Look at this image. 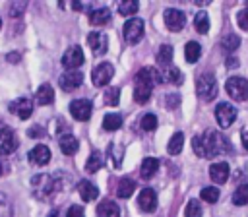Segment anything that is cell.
<instances>
[{
	"instance_id": "cell-8",
	"label": "cell",
	"mask_w": 248,
	"mask_h": 217,
	"mask_svg": "<svg viewBox=\"0 0 248 217\" xmlns=\"http://www.w3.org/2000/svg\"><path fill=\"white\" fill-rule=\"evenodd\" d=\"M17 145H19V141H17L16 132L8 126H2L0 128V157L14 153L17 149Z\"/></svg>"
},
{
	"instance_id": "cell-43",
	"label": "cell",
	"mask_w": 248,
	"mask_h": 217,
	"mask_svg": "<svg viewBox=\"0 0 248 217\" xmlns=\"http://www.w3.org/2000/svg\"><path fill=\"white\" fill-rule=\"evenodd\" d=\"M165 105H167L169 108H176V107L180 105V95H176V93H169L167 99H165Z\"/></svg>"
},
{
	"instance_id": "cell-13",
	"label": "cell",
	"mask_w": 248,
	"mask_h": 217,
	"mask_svg": "<svg viewBox=\"0 0 248 217\" xmlns=\"http://www.w3.org/2000/svg\"><path fill=\"white\" fill-rule=\"evenodd\" d=\"M81 83H83V74L78 72V70H68V72H64V74L60 76V79H58V85H60L64 91H74V89H78Z\"/></svg>"
},
{
	"instance_id": "cell-31",
	"label": "cell",
	"mask_w": 248,
	"mask_h": 217,
	"mask_svg": "<svg viewBox=\"0 0 248 217\" xmlns=\"http://www.w3.org/2000/svg\"><path fill=\"white\" fill-rule=\"evenodd\" d=\"M103 153L101 151H93L91 155H89V159H87V163H85V170L87 172H97L101 167H103Z\"/></svg>"
},
{
	"instance_id": "cell-4",
	"label": "cell",
	"mask_w": 248,
	"mask_h": 217,
	"mask_svg": "<svg viewBox=\"0 0 248 217\" xmlns=\"http://www.w3.org/2000/svg\"><path fill=\"white\" fill-rule=\"evenodd\" d=\"M196 91L200 95V99L203 101H213L215 95H217V79L211 72H205L202 74L198 79H196Z\"/></svg>"
},
{
	"instance_id": "cell-47",
	"label": "cell",
	"mask_w": 248,
	"mask_h": 217,
	"mask_svg": "<svg viewBox=\"0 0 248 217\" xmlns=\"http://www.w3.org/2000/svg\"><path fill=\"white\" fill-rule=\"evenodd\" d=\"M240 140H242V145H244V149L248 151V128H244V130L240 132Z\"/></svg>"
},
{
	"instance_id": "cell-51",
	"label": "cell",
	"mask_w": 248,
	"mask_h": 217,
	"mask_svg": "<svg viewBox=\"0 0 248 217\" xmlns=\"http://www.w3.org/2000/svg\"><path fill=\"white\" fill-rule=\"evenodd\" d=\"M0 29H2V19H0Z\"/></svg>"
},
{
	"instance_id": "cell-22",
	"label": "cell",
	"mask_w": 248,
	"mask_h": 217,
	"mask_svg": "<svg viewBox=\"0 0 248 217\" xmlns=\"http://www.w3.org/2000/svg\"><path fill=\"white\" fill-rule=\"evenodd\" d=\"M159 74H161V81H170V83H174V85H180L182 79H184L182 72H180L176 66H167L165 72H159Z\"/></svg>"
},
{
	"instance_id": "cell-24",
	"label": "cell",
	"mask_w": 248,
	"mask_h": 217,
	"mask_svg": "<svg viewBox=\"0 0 248 217\" xmlns=\"http://www.w3.org/2000/svg\"><path fill=\"white\" fill-rule=\"evenodd\" d=\"M97 213L101 217H120V207L110 200H103L97 207Z\"/></svg>"
},
{
	"instance_id": "cell-39",
	"label": "cell",
	"mask_w": 248,
	"mask_h": 217,
	"mask_svg": "<svg viewBox=\"0 0 248 217\" xmlns=\"http://www.w3.org/2000/svg\"><path fill=\"white\" fill-rule=\"evenodd\" d=\"M140 124H141V128H143L145 132H151V130H155V128H157V116H155V114H151V112H147V114H143V116H141Z\"/></svg>"
},
{
	"instance_id": "cell-25",
	"label": "cell",
	"mask_w": 248,
	"mask_h": 217,
	"mask_svg": "<svg viewBox=\"0 0 248 217\" xmlns=\"http://www.w3.org/2000/svg\"><path fill=\"white\" fill-rule=\"evenodd\" d=\"M134 190H136V182H134L132 178L124 176V178H120V180H118L116 196H118V198H130V196L134 194Z\"/></svg>"
},
{
	"instance_id": "cell-36",
	"label": "cell",
	"mask_w": 248,
	"mask_h": 217,
	"mask_svg": "<svg viewBox=\"0 0 248 217\" xmlns=\"http://www.w3.org/2000/svg\"><path fill=\"white\" fill-rule=\"evenodd\" d=\"M122 155H124V147L122 145H114V143L108 145V157L112 159V165L116 169L122 165Z\"/></svg>"
},
{
	"instance_id": "cell-40",
	"label": "cell",
	"mask_w": 248,
	"mask_h": 217,
	"mask_svg": "<svg viewBox=\"0 0 248 217\" xmlns=\"http://www.w3.org/2000/svg\"><path fill=\"white\" fill-rule=\"evenodd\" d=\"M186 217H202V205L198 200H190L186 203Z\"/></svg>"
},
{
	"instance_id": "cell-44",
	"label": "cell",
	"mask_w": 248,
	"mask_h": 217,
	"mask_svg": "<svg viewBox=\"0 0 248 217\" xmlns=\"http://www.w3.org/2000/svg\"><path fill=\"white\" fill-rule=\"evenodd\" d=\"M66 217H85L83 207L81 205H70L68 211H66Z\"/></svg>"
},
{
	"instance_id": "cell-28",
	"label": "cell",
	"mask_w": 248,
	"mask_h": 217,
	"mask_svg": "<svg viewBox=\"0 0 248 217\" xmlns=\"http://www.w3.org/2000/svg\"><path fill=\"white\" fill-rule=\"evenodd\" d=\"M122 126V116L118 114V112H108V114H105V118H103V128L107 130V132H114V130H118Z\"/></svg>"
},
{
	"instance_id": "cell-38",
	"label": "cell",
	"mask_w": 248,
	"mask_h": 217,
	"mask_svg": "<svg viewBox=\"0 0 248 217\" xmlns=\"http://www.w3.org/2000/svg\"><path fill=\"white\" fill-rule=\"evenodd\" d=\"M120 101V89L118 87H108L105 91V103L110 105V107H116Z\"/></svg>"
},
{
	"instance_id": "cell-21",
	"label": "cell",
	"mask_w": 248,
	"mask_h": 217,
	"mask_svg": "<svg viewBox=\"0 0 248 217\" xmlns=\"http://www.w3.org/2000/svg\"><path fill=\"white\" fill-rule=\"evenodd\" d=\"M58 145H60V151H62L64 155H74V153L78 151V147H79V141H78L72 134H66V136L60 138Z\"/></svg>"
},
{
	"instance_id": "cell-12",
	"label": "cell",
	"mask_w": 248,
	"mask_h": 217,
	"mask_svg": "<svg viewBox=\"0 0 248 217\" xmlns=\"http://www.w3.org/2000/svg\"><path fill=\"white\" fill-rule=\"evenodd\" d=\"M165 25L170 29V31H180L184 25H186V16L184 12L176 10V8H167L165 10Z\"/></svg>"
},
{
	"instance_id": "cell-50",
	"label": "cell",
	"mask_w": 248,
	"mask_h": 217,
	"mask_svg": "<svg viewBox=\"0 0 248 217\" xmlns=\"http://www.w3.org/2000/svg\"><path fill=\"white\" fill-rule=\"evenodd\" d=\"M39 134L43 136V130H37V128H31L29 130V136H39Z\"/></svg>"
},
{
	"instance_id": "cell-18",
	"label": "cell",
	"mask_w": 248,
	"mask_h": 217,
	"mask_svg": "<svg viewBox=\"0 0 248 217\" xmlns=\"http://www.w3.org/2000/svg\"><path fill=\"white\" fill-rule=\"evenodd\" d=\"M229 172H231V169H229V165H227L225 161L213 163V165L209 167V178H211L215 184H225V182L229 180Z\"/></svg>"
},
{
	"instance_id": "cell-41",
	"label": "cell",
	"mask_w": 248,
	"mask_h": 217,
	"mask_svg": "<svg viewBox=\"0 0 248 217\" xmlns=\"http://www.w3.org/2000/svg\"><path fill=\"white\" fill-rule=\"evenodd\" d=\"M0 217H12V203L4 194H0Z\"/></svg>"
},
{
	"instance_id": "cell-9",
	"label": "cell",
	"mask_w": 248,
	"mask_h": 217,
	"mask_svg": "<svg viewBox=\"0 0 248 217\" xmlns=\"http://www.w3.org/2000/svg\"><path fill=\"white\" fill-rule=\"evenodd\" d=\"M91 110H93V105L89 99H74L70 103V114L79 120V122H85L91 118Z\"/></svg>"
},
{
	"instance_id": "cell-5",
	"label": "cell",
	"mask_w": 248,
	"mask_h": 217,
	"mask_svg": "<svg viewBox=\"0 0 248 217\" xmlns=\"http://www.w3.org/2000/svg\"><path fill=\"white\" fill-rule=\"evenodd\" d=\"M225 89L234 101H246L248 99V79H244L240 76L229 78L225 83Z\"/></svg>"
},
{
	"instance_id": "cell-32",
	"label": "cell",
	"mask_w": 248,
	"mask_h": 217,
	"mask_svg": "<svg viewBox=\"0 0 248 217\" xmlns=\"http://www.w3.org/2000/svg\"><path fill=\"white\" fill-rule=\"evenodd\" d=\"M140 10V2L138 0H126L118 4V14L120 16H134Z\"/></svg>"
},
{
	"instance_id": "cell-26",
	"label": "cell",
	"mask_w": 248,
	"mask_h": 217,
	"mask_svg": "<svg viewBox=\"0 0 248 217\" xmlns=\"http://www.w3.org/2000/svg\"><path fill=\"white\" fill-rule=\"evenodd\" d=\"M108 19H110V10L108 8H97L89 14V23L91 25H105V23H108Z\"/></svg>"
},
{
	"instance_id": "cell-20",
	"label": "cell",
	"mask_w": 248,
	"mask_h": 217,
	"mask_svg": "<svg viewBox=\"0 0 248 217\" xmlns=\"http://www.w3.org/2000/svg\"><path fill=\"white\" fill-rule=\"evenodd\" d=\"M157 169H159V161L155 157H145L141 161V167H140V176L145 178V180H149V178L155 176Z\"/></svg>"
},
{
	"instance_id": "cell-37",
	"label": "cell",
	"mask_w": 248,
	"mask_h": 217,
	"mask_svg": "<svg viewBox=\"0 0 248 217\" xmlns=\"http://www.w3.org/2000/svg\"><path fill=\"white\" fill-rule=\"evenodd\" d=\"M200 196H202L203 202L215 203V202L219 200V188H215V186H203L202 192H200Z\"/></svg>"
},
{
	"instance_id": "cell-19",
	"label": "cell",
	"mask_w": 248,
	"mask_h": 217,
	"mask_svg": "<svg viewBox=\"0 0 248 217\" xmlns=\"http://www.w3.org/2000/svg\"><path fill=\"white\" fill-rule=\"evenodd\" d=\"M78 192H79L83 202H93L99 196V188L89 180H79L78 182Z\"/></svg>"
},
{
	"instance_id": "cell-3",
	"label": "cell",
	"mask_w": 248,
	"mask_h": 217,
	"mask_svg": "<svg viewBox=\"0 0 248 217\" xmlns=\"http://www.w3.org/2000/svg\"><path fill=\"white\" fill-rule=\"evenodd\" d=\"M31 188L39 200H48L60 190V176L58 174H37L31 180Z\"/></svg>"
},
{
	"instance_id": "cell-48",
	"label": "cell",
	"mask_w": 248,
	"mask_h": 217,
	"mask_svg": "<svg viewBox=\"0 0 248 217\" xmlns=\"http://www.w3.org/2000/svg\"><path fill=\"white\" fill-rule=\"evenodd\" d=\"M236 66H238V58L229 56V58H227V68H236Z\"/></svg>"
},
{
	"instance_id": "cell-27",
	"label": "cell",
	"mask_w": 248,
	"mask_h": 217,
	"mask_svg": "<svg viewBox=\"0 0 248 217\" xmlns=\"http://www.w3.org/2000/svg\"><path fill=\"white\" fill-rule=\"evenodd\" d=\"M184 56H186V60H188L190 64L198 62V58L202 56V46H200V43H196V41L186 43V46H184Z\"/></svg>"
},
{
	"instance_id": "cell-42",
	"label": "cell",
	"mask_w": 248,
	"mask_h": 217,
	"mask_svg": "<svg viewBox=\"0 0 248 217\" xmlns=\"http://www.w3.org/2000/svg\"><path fill=\"white\" fill-rule=\"evenodd\" d=\"M236 23H238L240 29L248 31V8H244V10H240V12L236 14Z\"/></svg>"
},
{
	"instance_id": "cell-23",
	"label": "cell",
	"mask_w": 248,
	"mask_h": 217,
	"mask_svg": "<svg viewBox=\"0 0 248 217\" xmlns=\"http://www.w3.org/2000/svg\"><path fill=\"white\" fill-rule=\"evenodd\" d=\"M35 101H37L39 105H50V103L54 101V89H52L48 83H43V85L37 89V93H35Z\"/></svg>"
},
{
	"instance_id": "cell-1",
	"label": "cell",
	"mask_w": 248,
	"mask_h": 217,
	"mask_svg": "<svg viewBox=\"0 0 248 217\" xmlns=\"http://www.w3.org/2000/svg\"><path fill=\"white\" fill-rule=\"evenodd\" d=\"M192 147H194L196 155L198 157H203V159H213V157H217V155H221V153H225V151L231 149L227 138L221 136L215 130H209L203 136H194Z\"/></svg>"
},
{
	"instance_id": "cell-14",
	"label": "cell",
	"mask_w": 248,
	"mask_h": 217,
	"mask_svg": "<svg viewBox=\"0 0 248 217\" xmlns=\"http://www.w3.org/2000/svg\"><path fill=\"white\" fill-rule=\"evenodd\" d=\"M10 112H14L17 118L25 120L33 114V101L29 97H19V99L10 103Z\"/></svg>"
},
{
	"instance_id": "cell-49",
	"label": "cell",
	"mask_w": 248,
	"mask_h": 217,
	"mask_svg": "<svg viewBox=\"0 0 248 217\" xmlns=\"http://www.w3.org/2000/svg\"><path fill=\"white\" fill-rule=\"evenodd\" d=\"M6 60H8V62H19V54H8Z\"/></svg>"
},
{
	"instance_id": "cell-11",
	"label": "cell",
	"mask_w": 248,
	"mask_h": 217,
	"mask_svg": "<svg viewBox=\"0 0 248 217\" xmlns=\"http://www.w3.org/2000/svg\"><path fill=\"white\" fill-rule=\"evenodd\" d=\"M83 60H85L83 50H81L78 45H74V46H70V48L64 52V56H62V66L68 68V70H76V68H79V66L83 64Z\"/></svg>"
},
{
	"instance_id": "cell-29",
	"label": "cell",
	"mask_w": 248,
	"mask_h": 217,
	"mask_svg": "<svg viewBox=\"0 0 248 217\" xmlns=\"http://www.w3.org/2000/svg\"><path fill=\"white\" fill-rule=\"evenodd\" d=\"M172 54H174V50H172L170 45H161V46L157 48V62L167 68V66H170V62H172Z\"/></svg>"
},
{
	"instance_id": "cell-33",
	"label": "cell",
	"mask_w": 248,
	"mask_h": 217,
	"mask_svg": "<svg viewBox=\"0 0 248 217\" xmlns=\"http://www.w3.org/2000/svg\"><path fill=\"white\" fill-rule=\"evenodd\" d=\"M238 45H240V37L234 33H229L221 39V48H225L227 52H232L234 48H238Z\"/></svg>"
},
{
	"instance_id": "cell-7",
	"label": "cell",
	"mask_w": 248,
	"mask_h": 217,
	"mask_svg": "<svg viewBox=\"0 0 248 217\" xmlns=\"http://www.w3.org/2000/svg\"><path fill=\"white\" fill-rule=\"evenodd\" d=\"M112 76H114L112 64H110V62H101V64H97V66L93 68V72H91V81H93L95 87H105V85H108V81H110Z\"/></svg>"
},
{
	"instance_id": "cell-30",
	"label": "cell",
	"mask_w": 248,
	"mask_h": 217,
	"mask_svg": "<svg viewBox=\"0 0 248 217\" xmlns=\"http://www.w3.org/2000/svg\"><path fill=\"white\" fill-rule=\"evenodd\" d=\"M182 147H184V134H182V132H176V134H172V138L169 140L167 151H169L170 155H178V153L182 151Z\"/></svg>"
},
{
	"instance_id": "cell-15",
	"label": "cell",
	"mask_w": 248,
	"mask_h": 217,
	"mask_svg": "<svg viewBox=\"0 0 248 217\" xmlns=\"http://www.w3.org/2000/svg\"><path fill=\"white\" fill-rule=\"evenodd\" d=\"M87 45H89V48L93 50L95 56H101V54H105L107 48H108V39H107L105 33L93 31V33L87 35Z\"/></svg>"
},
{
	"instance_id": "cell-34",
	"label": "cell",
	"mask_w": 248,
	"mask_h": 217,
	"mask_svg": "<svg viewBox=\"0 0 248 217\" xmlns=\"http://www.w3.org/2000/svg\"><path fill=\"white\" fill-rule=\"evenodd\" d=\"M232 203L234 205H246L248 203V184H240L234 194H232Z\"/></svg>"
},
{
	"instance_id": "cell-46",
	"label": "cell",
	"mask_w": 248,
	"mask_h": 217,
	"mask_svg": "<svg viewBox=\"0 0 248 217\" xmlns=\"http://www.w3.org/2000/svg\"><path fill=\"white\" fill-rule=\"evenodd\" d=\"M23 10H25V2H17V4H14V6L10 8V14L17 17V16H19V14L23 12Z\"/></svg>"
},
{
	"instance_id": "cell-6",
	"label": "cell",
	"mask_w": 248,
	"mask_h": 217,
	"mask_svg": "<svg viewBox=\"0 0 248 217\" xmlns=\"http://www.w3.org/2000/svg\"><path fill=\"white\" fill-rule=\"evenodd\" d=\"M122 33H124L126 43L136 45V43L141 41V37H143V19H141V17H130V19L124 23Z\"/></svg>"
},
{
	"instance_id": "cell-17",
	"label": "cell",
	"mask_w": 248,
	"mask_h": 217,
	"mask_svg": "<svg viewBox=\"0 0 248 217\" xmlns=\"http://www.w3.org/2000/svg\"><path fill=\"white\" fill-rule=\"evenodd\" d=\"M29 161H31L33 165H39V167L48 165V161H50V149H48L45 143H37V145L29 151Z\"/></svg>"
},
{
	"instance_id": "cell-35",
	"label": "cell",
	"mask_w": 248,
	"mask_h": 217,
	"mask_svg": "<svg viewBox=\"0 0 248 217\" xmlns=\"http://www.w3.org/2000/svg\"><path fill=\"white\" fill-rule=\"evenodd\" d=\"M194 27L200 33H207L209 31V16L205 12H198L196 17H194Z\"/></svg>"
},
{
	"instance_id": "cell-45",
	"label": "cell",
	"mask_w": 248,
	"mask_h": 217,
	"mask_svg": "<svg viewBox=\"0 0 248 217\" xmlns=\"http://www.w3.org/2000/svg\"><path fill=\"white\" fill-rule=\"evenodd\" d=\"M10 161L6 159V157H0V176H4V174H8L10 172Z\"/></svg>"
},
{
	"instance_id": "cell-2",
	"label": "cell",
	"mask_w": 248,
	"mask_h": 217,
	"mask_svg": "<svg viewBox=\"0 0 248 217\" xmlns=\"http://www.w3.org/2000/svg\"><path fill=\"white\" fill-rule=\"evenodd\" d=\"M155 83H161L159 70L157 68H141L134 78V99H136V103H147L151 93H153Z\"/></svg>"
},
{
	"instance_id": "cell-16",
	"label": "cell",
	"mask_w": 248,
	"mask_h": 217,
	"mask_svg": "<svg viewBox=\"0 0 248 217\" xmlns=\"http://www.w3.org/2000/svg\"><path fill=\"white\" fill-rule=\"evenodd\" d=\"M138 205H140V209L145 211V213L155 211V207H157L155 190H153V188H143V190L140 192V196H138Z\"/></svg>"
},
{
	"instance_id": "cell-10",
	"label": "cell",
	"mask_w": 248,
	"mask_h": 217,
	"mask_svg": "<svg viewBox=\"0 0 248 217\" xmlns=\"http://www.w3.org/2000/svg\"><path fill=\"white\" fill-rule=\"evenodd\" d=\"M236 118V108L231 103H219L215 108V120L221 128H229Z\"/></svg>"
}]
</instances>
